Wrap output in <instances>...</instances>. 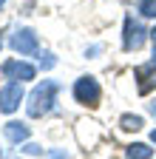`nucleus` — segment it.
I'll use <instances>...</instances> for the list:
<instances>
[{
  "instance_id": "6ab92c4d",
  "label": "nucleus",
  "mask_w": 156,
  "mask_h": 159,
  "mask_svg": "<svg viewBox=\"0 0 156 159\" xmlns=\"http://www.w3.org/2000/svg\"><path fill=\"white\" fill-rule=\"evenodd\" d=\"M3 3H6V0H0V9H3Z\"/></svg>"
},
{
  "instance_id": "f03ea898",
  "label": "nucleus",
  "mask_w": 156,
  "mask_h": 159,
  "mask_svg": "<svg viewBox=\"0 0 156 159\" xmlns=\"http://www.w3.org/2000/svg\"><path fill=\"white\" fill-rule=\"evenodd\" d=\"M148 29L139 23V20H133L131 14L125 17V29H122V48L125 51H139L145 46V40H148Z\"/></svg>"
},
{
  "instance_id": "1a4fd4ad",
  "label": "nucleus",
  "mask_w": 156,
  "mask_h": 159,
  "mask_svg": "<svg viewBox=\"0 0 156 159\" xmlns=\"http://www.w3.org/2000/svg\"><path fill=\"white\" fill-rule=\"evenodd\" d=\"M150 156H153V148L145 145V142H133V145H128V153H125V159H150Z\"/></svg>"
},
{
  "instance_id": "ddd939ff",
  "label": "nucleus",
  "mask_w": 156,
  "mask_h": 159,
  "mask_svg": "<svg viewBox=\"0 0 156 159\" xmlns=\"http://www.w3.org/2000/svg\"><path fill=\"white\" fill-rule=\"evenodd\" d=\"M40 66H43V68H54V66H57V60H54V54H51V51H43Z\"/></svg>"
},
{
  "instance_id": "7ed1b4c3",
  "label": "nucleus",
  "mask_w": 156,
  "mask_h": 159,
  "mask_svg": "<svg viewBox=\"0 0 156 159\" xmlns=\"http://www.w3.org/2000/svg\"><path fill=\"white\" fill-rule=\"evenodd\" d=\"M100 97H102V88L100 83H96V77H80L74 83V99L77 102H82V105H96L100 102Z\"/></svg>"
},
{
  "instance_id": "aec40b11",
  "label": "nucleus",
  "mask_w": 156,
  "mask_h": 159,
  "mask_svg": "<svg viewBox=\"0 0 156 159\" xmlns=\"http://www.w3.org/2000/svg\"><path fill=\"white\" fill-rule=\"evenodd\" d=\"M0 46H3V37H0Z\"/></svg>"
},
{
  "instance_id": "4468645a",
  "label": "nucleus",
  "mask_w": 156,
  "mask_h": 159,
  "mask_svg": "<svg viewBox=\"0 0 156 159\" xmlns=\"http://www.w3.org/2000/svg\"><path fill=\"white\" fill-rule=\"evenodd\" d=\"M48 156H51V159H68V153H65V151H51Z\"/></svg>"
},
{
  "instance_id": "f3484780",
  "label": "nucleus",
  "mask_w": 156,
  "mask_h": 159,
  "mask_svg": "<svg viewBox=\"0 0 156 159\" xmlns=\"http://www.w3.org/2000/svg\"><path fill=\"white\" fill-rule=\"evenodd\" d=\"M150 40H153V57H156V29L150 31Z\"/></svg>"
},
{
  "instance_id": "39448f33",
  "label": "nucleus",
  "mask_w": 156,
  "mask_h": 159,
  "mask_svg": "<svg viewBox=\"0 0 156 159\" xmlns=\"http://www.w3.org/2000/svg\"><path fill=\"white\" fill-rule=\"evenodd\" d=\"M23 102V83H6L3 88H0V111L3 114H14L17 108H20Z\"/></svg>"
},
{
  "instance_id": "20e7f679",
  "label": "nucleus",
  "mask_w": 156,
  "mask_h": 159,
  "mask_svg": "<svg viewBox=\"0 0 156 159\" xmlns=\"http://www.w3.org/2000/svg\"><path fill=\"white\" fill-rule=\"evenodd\" d=\"M9 46L20 54V57H37L40 54V43H37V34L31 29H17L9 40Z\"/></svg>"
},
{
  "instance_id": "2eb2a0df",
  "label": "nucleus",
  "mask_w": 156,
  "mask_h": 159,
  "mask_svg": "<svg viewBox=\"0 0 156 159\" xmlns=\"http://www.w3.org/2000/svg\"><path fill=\"white\" fill-rule=\"evenodd\" d=\"M94 54H100V46H91V48L85 51V57H94Z\"/></svg>"
},
{
  "instance_id": "9d476101",
  "label": "nucleus",
  "mask_w": 156,
  "mask_h": 159,
  "mask_svg": "<svg viewBox=\"0 0 156 159\" xmlns=\"http://www.w3.org/2000/svg\"><path fill=\"white\" fill-rule=\"evenodd\" d=\"M119 125H122L125 131H139L145 122H142V116H139V114H125V116L119 119Z\"/></svg>"
},
{
  "instance_id": "a211bd4d",
  "label": "nucleus",
  "mask_w": 156,
  "mask_h": 159,
  "mask_svg": "<svg viewBox=\"0 0 156 159\" xmlns=\"http://www.w3.org/2000/svg\"><path fill=\"white\" fill-rule=\"evenodd\" d=\"M150 139H153V142H156V128H153V134H150Z\"/></svg>"
},
{
  "instance_id": "6e6552de",
  "label": "nucleus",
  "mask_w": 156,
  "mask_h": 159,
  "mask_svg": "<svg viewBox=\"0 0 156 159\" xmlns=\"http://www.w3.org/2000/svg\"><path fill=\"white\" fill-rule=\"evenodd\" d=\"M6 136H9V142L23 145V142H29L31 131H29V125H23V122H6Z\"/></svg>"
},
{
  "instance_id": "0eeeda50",
  "label": "nucleus",
  "mask_w": 156,
  "mask_h": 159,
  "mask_svg": "<svg viewBox=\"0 0 156 159\" xmlns=\"http://www.w3.org/2000/svg\"><path fill=\"white\" fill-rule=\"evenodd\" d=\"M133 77L139 80V91L142 94H148L150 88H156V57L148 60V63H142V66H136Z\"/></svg>"
},
{
  "instance_id": "9b49d317",
  "label": "nucleus",
  "mask_w": 156,
  "mask_h": 159,
  "mask_svg": "<svg viewBox=\"0 0 156 159\" xmlns=\"http://www.w3.org/2000/svg\"><path fill=\"white\" fill-rule=\"evenodd\" d=\"M139 14L142 17H156V0H142L139 3Z\"/></svg>"
},
{
  "instance_id": "f257e3e1",
  "label": "nucleus",
  "mask_w": 156,
  "mask_h": 159,
  "mask_svg": "<svg viewBox=\"0 0 156 159\" xmlns=\"http://www.w3.org/2000/svg\"><path fill=\"white\" fill-rule=\"evenodd\" d=\"M57 91H60V85H57L54 80H43V83L29 94V102H26L29 116H46V114H51Z\"/></svg>"
},
{
  "instance_id": "dca6fc26",
  "label": "nucleus",
  "mask_w": 156,
  "mask_h": 159,
  "mask_svg": "<svg viewBox=\"0 0 156 159\" xmlns=\"http://www.w3.org/2000/svg\"><path fill=\"white\" fill-rule=\"evenodd\" d=\"M148 108H150V114H153V119H156V99H153V102H148Z\"/></svg>"
},
{
  "instance_id": "f8f14e48",
  "label": "nucleus",
  "mask_w": 156,
  "mask_h": 159,
  "mask_svg": "<svg viewBox=\"0 0 156 159\" xmlns=\"http://www.w3.org/2000/svg\"><path fill=\"white\" fill-rule=\"evenodd\" d=\"M20 151H23V153H29V156H40V153H43V148H40V145H34V142H23V145H20Z\"/></svg>"
},
{
  "instance_id": "423d86ee",
  "label": "nucleus",
  "mask_w": 156,
  "mask_h": 159,
  "mask_svg": "<svg viewBox=\"0 0 156 159\" xmlns=\"http://www.w3.org/2000/svg\"><path fill=\"white\" fill-rule=\"evenodd\" d=\"M3 77L14 80V83H26V80H34V66L23 63V60H6L3 63Z\"/></svg>"
}]
</instances>
